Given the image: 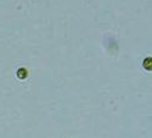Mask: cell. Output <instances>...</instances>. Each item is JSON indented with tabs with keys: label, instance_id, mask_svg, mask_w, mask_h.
Masks as SVG:
<instances>
[{
	"label": "cell",
	"instance_id": "7a4b0ae2",
	"mask_svg": "<svg viewBox=\"0 0 152 138\" xmlns=\"http://www.w3.org/2000/svg\"><path fill=\"white\" fill-rule=\"evenodd\" d=\"M27 75H28V72H27V70L26 69H20V70H17V77L18 78H21V80H24L27 77Z\"/></svg>",
	"mask_w": 152,
	"mask_h": 138
},
{
	"label": "cell",
	"instance_id": "6da1fadb",
	"mask_svg": "<svg viewBox=\"0 0 152 138\" xmlns=\"http://www.w3.org/2000/svg\"><path fill=\"white\" fill-rule=\"evenodd\" d=\"M142 66L147 71H152V58H146L142 62Z\"/></svg>",
	"mask_w": 152,
	"mask_h": 138
}]
</instances>
